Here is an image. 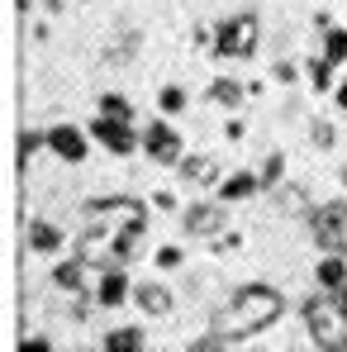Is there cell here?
Returning <instances> with one entry per match:
<instances>
[{
  "label": "cell",
  "mask_w": 347,
  "mask_h": 352,
  "mask_svg": "<svg viewBox=\"0 0 347 352\" xmlns=\"http://www.w3.org/2000/svg\"><path fill=\"white\" fill-rule=\"evenodd\" d=\"M29 248L34 252H43V257H53V252H62V229L58 224H48V219H29Z\"/></svg>",
  "instance_id": "obj_17"
},
{
  "label": "cell",
  "mask_w": 347,
  "mask_h": 352,
  "mask_svg": "<svg viewBox=\"0 0 347 352\" xmlns=\"http://www.w3.org/2000/svg\"><path fill=\"white\" fill-rule=\"evenodd\" d=\"M324 58L333 67H347V29L343 24H328L324 29Z\"/></svg>",
  "instance_id": "obj_19"
},
{
  "label": "cell",
  "mask_w": 347,
  "mask_h": 352,
  "mask_svg": "<svg viewBox=\"0 0 347 352\" xmlns=\"http://www.w3.org/2000/svg\"><path fill=\"white\" fill-rule=\"evenodd\" d=\"M91 138L110 153V157H128L143 148V133L128 124V119H110V115H96L91 119Z\"/></svg>",
  "instance_id": "obj_7"
},
{
  "label": "cell",
  "mask_w": 347,
  "mask_h": 352,
  "mask_svg": "<svg viewBox=\"0 0 347 352\" xmlns=\"http://www.w3.org/2000/svg\"><path fill=\"white\" fill-rule=\"evenodd\" d=\"M148 234V205L138 195H96L81 205L76 252L91 267H128Z\"/></svg>",
  "instance_id": "obj_1"
},
{
  "label": "cell",
  "mask_w": 347,
  "mask_h": 352,
  "mask_svg": "<svg viewBox=\"0 0 347 352\" xmlns=\"http://www.w3.org/2000/svg\"><path fill=\"white\" fill-rule=\"evenodd\" d=\"M262 190H276L281 181H286V153H267V162H262Z\"/></svg>",
  "instance_id": "obj_22"
},
{
  "label": "cell",
  "mask_w": 347,
  "mask_h": 352,
  "mask_svg": "<svg viewBox=\"0 0 347 352\" xmlns=\"http://www.w3.org/2000/svg\"><path fill=\"white\" fill-rule=\"evenodd\" d=\"M276 195H281V210H286V214H309V200H304L300 190H290L286 181L276 186Z\"/></svg>",
  "instance_id": "obj_27"
},
{
  "label": "cell",
  "mask_w": 347,
  "mask_h": 352,
  "mask_svg": "<svg viewBox=\"0 0 347 352\" xmlns=\"http://www.w3.org/2000/svg\"><path fill=\"white\" fill-rule=\"evenodd\" d=\"M100 348L105 352H143L148 348V333H143L138 324H124V329H110V333L100 338Z\"/></svg>",
  "instance_id": "obj_18"
},
{
  "label": "cell",
  "mask_w": 347,
  "mask_h": 352,
  "mask_svg": "<svg viewBox=\"0 0 347 352\" xmlns=\"http://www.w3.org/2000/svg\"><path fill=\"white\" fill-rule=\"evenodd\" d=\"M314 281H319V291L347 286V252H324V257L314 262Z\"/></svg>",
  "instance_id": "obj_13"
},
{
  "label": "cell",
  "mask_w": 347,
  "mask_h": 352,
  "mask_svg": "<svg viewBox=\"0 0 347 352\" xmlns=\"http://www.w3.org/2000/svg\"><path fill=\"white\" fill-rule=\"evenodd\" d=\"M257 38H262V24H257V14L252 10H243V14H233L224 24H214V43H210V53L219 62H247L257 53Z\"/></svg>",
  "instance_id": "obj_4"
},
{
  "label": "cell",
  "mask_w": 347,
  "mask_h": 352,
  "mask_svg": "<svg viewBox=\"0 0 347 352\" xmlns=\"http://www.w3.org/2000/svg\"><path fill=\"white\" fill-rule=\"evenodd\" d=\"M48 133V153L53 157H62V162H86V143H91V129H76V124H53V129H43Z\"/></svg>",
  "instance_id": "obj_9"
},
{
  "label": "cell",
  "mask_w": 347,
  "mask_h": 352,
  "mask_svg": "<svg viewBox=\"0 0 347 352\" xmlns=\"http://www.w3.org/2000/svg\"><path fill=\"white\" fill-rule=\"evenodd\" d=\"M153 205H157V210H176V195H172V190H157Z\"/></svg>",
  "instance_id": "obj_33"
},
{
  "label": "cell",
  "mask_w": 347,
  "mask_h": 352,
  "mask_svg": "<svg viewBox=\"0 0 347 352\" xmlns=\"http://www.w3.org/2000/svg\"><path fill=\"white\" fill-rule=\"evenodd\" d=\"M96 115H110V119H128V124H133V100H128V96H119V91H105V96L96 100Z\"/></svg>",
  "instance_id": "obj_20"
},
{
  "label": "cell",
  "mask_w": 347,
  "mask_h": 352,
  "mask_svg": "<svg viewBox=\"0 0 347 352\" xmlns=\"http://www.w3.org/2000/svg\"><path fill=\"white\" fill-rule=\"evenodd\" d=\"M304 224H309V238H314L324 252H347V205L343 200L314 205Z\"/></svg>",
  "instance_id": "obj_5"
},
{
  "label": "cell",
  "mask_w": 347,
  "mask_h": 352,
  "mask_svg": "<svg viewBox=\"0 0 347 352\" xmlns=\"http://www.w3.org/2000/svg\"><path fill=\"white\" fill-rule=\"evenodd\" d=\"M38 148H48V133H34V129H24V133H19V172L29 167V157H34Z\"/></svg>",
  "instance_id": "obj_23"
},
{
  "label": "cell",
  "mask_w": 347,
  "mask_h": 352,
  "mask_svg": "<svg viewBox=\"0 0 347 352\" xmlns=\"http://www.w3.org/2000/svg\"><path fill=\"white\" fill-rule=\"evenodd\" d=\"M224 138H243V119H229L224 124Z\"/></svg>",
  "instance_id": "obj_34"
},
{
  "label": "cell",
  "mask_w": 347,
  "mask_h": 352,
  "mask_svg": "<svg viewBox=\"0 0 347 352\" xmlns=\"http://www.w3.org/2000/svg\"><path fill=\"white\" fill-rule=\"evenodd\" d=\"M262 190V176L257 172H229L219 176V186H214V195L224 200V205H243V200H252Z\"/></svg>",
  "instance_id": "obj_12"
},
{
  "label": "cell",
  "mask_w": 347,
  "mask_h": 352,
  "mask_svg": "<svg viewBox=\"0 0 347 352\" xmlns=\"http://www.w3.org/2000/svg\"><path fill=\"white\" fill-rule=\"evenodd\" d=\"M133 300H138V309L153 314V319H167V314H172V291H167V286L143 281V286H133Z\"/></svg>",
  "instance_id": "obj_14"
},
{
  "label": "cell",
  "mask_w": 347,
  "mask_h": 352,
  "mask_svg": "<svg viewBox=\"0 0 347 352\" xmlns=\"http://www.w3.org/2000/svg\"><path fill=\"white\" fill-rule=\"evenodd\" d=\"M304 72H309V86H314V91H333V86H338V81H333V72H338V67L324 58V53L304 62Z\"/></svg>",
  "instance_id": "obj_21"
},
{
  "label": "cell",
  "mask_w": 347,
  "mask_h": 352,
  "mask_svg": "<svg viewBox=\"0 0 347 352\" xmlns=\"http://www.w3.org/2000/svg\"><path fill=\"white\" fill-rule=\"evenodd\" d=\"M143 153H148V162H157V167H176V162L186 157V143H181V133L172 129V119H153V124L143 129Z\"/></svg>",
  "instance_id": "obj_8"
},
{
  "label": "cell",
  "mask_w": 347,
  "mask_h": 352,
  "mask_svg": "<svg viewBox=\"0 0 347 352\" xmlns=\"http://www.w3.org/2000/svg\"><path fill=\"white\" fill-rule=\"evenodd\" d=\"M133 48H138V29H128L119 43H110V48H105V62H128V58H133Z\"/></svg>",
  "instance_id": "obj_26"
},
{
  "label": "cell",
  "mask_w": 347,
  "mask_h": 352,
  "mask_svg": "<svg viewBox=\"0 0 347 352\" xmlns=\"http://www.w3.org/2000/svg\"><path fill=\"white\" fill-rule=\"evenodd\" d=\"M181 229L190 238H205V243H214L219 234H229V205L214 195V200H200V205H186V214H181Z\"/></svg>",
  "instance_id": "obj_6"
},
{
  "label": "cell",
  "mask_w": 347,
  "mask_h": 352,
  "mask_svg": "<svg viewBox=\"0 0 347 352\" xmlns=\"http://www.w3.org/2000/svg\"><path fill=\"white\" fill-rule=\"evenodd\" d=\"M205 96H210V105H219V110H243L247 86H243V81H233V76H214Z\"/></svg>",
  "instance_id": "obj_15"
},
{
  "label": "cell",
  "mask_w": 347,
  "mask_h": 352,
  "mask_svg": "<svg viewBox=\"0 0 347 352\" xmlns=\"http://www.w3.org/2000/svg\"><path fill=\"white\" fill-rule=\"evenodd\" d=\"M333 105H338V110H343V115H347V76H343V81H338V86H333Z\"/></svg>",
  "instance_id": "obj_32"
},
{
  "label": "cell",
  "mask_w": 347,
  "mask_h": 352,
  "mask_svg": "<svg viewBox=\"0 0 347 352\" xmlns=\"http://www.w3.org/2000/svg\"><path fill=\"white\" fill-rule=\"evenodd\" d=\"M157 110H162L167 119L181 115V110H186V91H181V86H162V96H157Z\"/></svg>",
  "instance_id": "obj_24"
},
{
  "label": "cell",
  "mask_w": 347,
  "mask_h": 352,
  "mask_svg": "<svg viewBox=\"0 0 347 352\" xmlns=\"http://www.w3.org/2000/svg\"><path fill=\"white\" fill-rule=\"evenodd\" d=\"M86 267H91V262H86L81 252H76V257H67V262H58V267H53V286L67 291V295H76L81 286H86Z\"/></svg>",
  "instance_id": "obj_16"
},
{
  "label": "cell",
  "mask_w": 347,
  "mask_h": 352,
  "mask_svg": "<svg viewBox=\"0 0 347 352\" xmlns=\"http://www.w3.org/2000/svg\"><path fill=\"white\" fill-rule=\"evenodd\" d=\"M176 176L186 186H219V157L214 153H186L176 162Z\"/></svg>",
  "instance_id": "obj_10"
},
{
  "label": "cell",
  "mask_w": 347,
  "mask_h": 352,
  "mask_svg": "<svg viewBox=\"0 0 347 352\" xmlns=\"http://www.w3.org/2000/svg\"><path fill=\"white\" fill-rule=\"evenodd\" d=\"M309 138H314V148H333V124L314 119V124H309Z\"/></svg>",
  "instance_id": "obj_29"
},
{
  "label": "cell",
  "mask_w": 347,
  "mask_h": 352,
  "mask_svg": "<svg viewBox=\"0 0 347 352\" xmlns=\"http://www.w3.org/2000/svg\"><path fill=\"white\" fill-rule=\"evenodd\" d=\"M62 5H67V0H43V10H53V14H58Z\"/></svg>",
  "instance_id": "obj_35"
},
{
  "label": "cell",
  "mask_w": 347,
  "mask_h": 352,
  "mask_svg": "<svg viewBox=\"0 0 347 352\" xmlns=\"http://www.w3.org/2000/svg\"><path fill=\"white\" fill-rule=\"evenodd\" d=\"M53 348V338H43V333H29V338H19V352H48Z\"/></svg>",
  "instance_id": "obj_30"
},
{
  "label": "cell",
  "mask_w": 347,
  "mask_h": 352,
  "mask_svg": "<svg viewBox=\"0 0 347 352\" xmlns=\"http://www.w3.org/2000/svg\"><path fill=\"white\" fill-rule=\"evenodd\" d=\"M338 176H343V181H347V167H343V172H338Z\"/></svg>",
  "instance_id": "obj_36"
},
{
  "label": "cell",
  "mask_w": 347,
  "mask_h": 352,
  "mask_svg": "<svg viewBox=\"0 0 347 352\" xmlns=\"http://www.w3.org/2000/svg\"><path fill=\"white\" fill-rule=\"evenodd\" d=\"M181 262H186V252H181V248H172V243H167V248H157V252H153V267H162V272H176V267H181Z\"/></svg>",
  "instance_id": "obj_28"
},
{
  "label": "cell",
  "mask_w": 347,
  "mask_h": 352,
  "mask_svg": "<svg viewBox=\"0 0 347 352\" xmlns=\"http://www.w3.org/2000/svg\"><path fill=\"white\" fill-rule=\"evenodd\" d=\"M300 314H304V329H309L314 348H324V352H347V305H343L333 291L309 295V300L300 305Z\"/></svg>",
  "instance_id": "obj_3"
},
{
  "label": "cell",
  "mask_w": 347,
  "mask_h": 352,
  "mask_svg": "<svg viewBox=\"0 0 347 352\" xmlns=\"http://www.w3.org/2000/svg\"><path fill=\"white\" fill-rule=\"evenodd\" d=\"M128 300H133V281H128V272H124V267H105V272H100V286H96V305L119 309V305H128Z\"/></svg>",
  "instance_id": "obj_11"
},
{
  "label": "cell",
  "mask_w": 347,
  "mask_h": 352,
  "mask_svg": "<svg viewBox=\"0 0 347 352\" xmlns=\"http://www.w3.org/2000/svg\"><path fill=\"white\" fill-rule=\"evenodd\" d=\"M186 348H190V352H224V348H233V343L224 338V333H219V329H210V333H200V338H190Z\"/></svg>",
  "instance_id": "obj_25"
},
{
  "label": "cell",
  "mask_w": 347,
  "mask_h": 352,
  "mask_svg": "<svg viewBox=\"0 0 347 352\" xmlns=\"http://www.w3.org/2000/svg\"><path fill=\"white\" fill-rule=\"evenodd\" d=\"M271 76H276V81H295V76H300V72H295V62H276V67H271Z\"/></svg>",
  "instance_id": "obj_31"
},
{
  "label": "cell",
  "mask_w": 347,
  "mask_h": 352,
  "mask_svg": "<svg viewBox=\"0 0 347 352\" xmlns=\"http://www.w3.org/2000/svg\"><path fill=\"white\" fill-rule=\"evenodd\" d=\"M281 314H286V295L276 291V286H267V281H247L233 295H224V305L214 309V329L229 343H243V338L267 333Z\"/></svg>",
  "instance_id": "obj_2"
}]
</instances>
